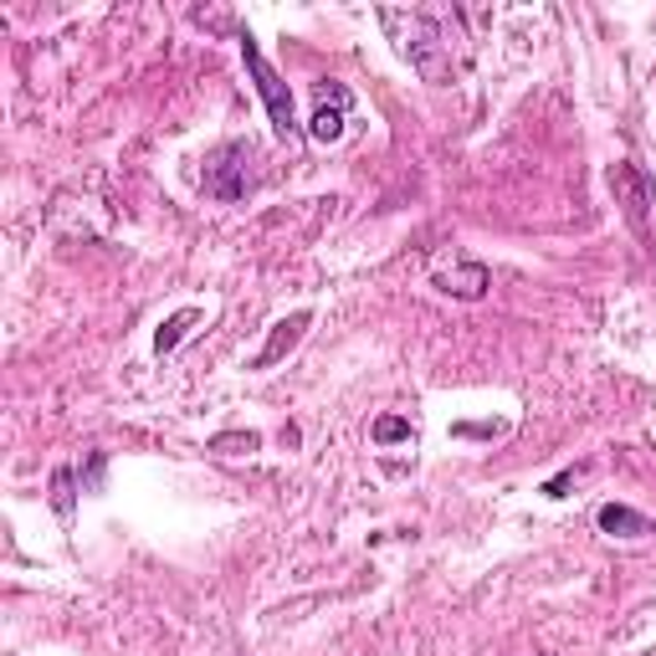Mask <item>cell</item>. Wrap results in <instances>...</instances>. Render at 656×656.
Returning <instances> with one entry per match:
<instances>
[{"instance_id": "6da1fadb", "label": "cell", "mask_w": 656, "mask_h": 656, "mask_svg": "<svg viewBox=\"0 0 656 656\" xmlns=\"http://www.w3.org/2000/svg\"><path fill=\"white\" fill-rule=\"evenodd\" d=\"M380 21H385V32L395 36L401 57L421 72L426 83H446V77H452V62L441 57V36L431 32L426 16H416V11H380Z\"/></svg>"}, {"instance_id": "7a4b0ae2", "label": "cell", "mask_w": 656, "mask_h": 656, "mask_svg": "<svg viewBox=\"0 0 656 656\" xmlns=\"http://www.w3.org/2000/svg\"><path fill=\"white\" fill-rule=\"evenodd\" d=\"M236 41H241V62H247V72L257 77V93H262V103H267L272 129H277L283 139H293L298 134V114H293V93H287V83L272 72V62L262 57V47L252 41V32H241Z\"/></svg>"}, {"instance_id": "3957f363", "label": "cell", "mask_w": 656, "mask_h": 656, "mask_svg": "<svg viewBox=\"0 0 656 656\" xmlns=\"http://www.w3.org/2000/svg\"><path fill=\"white\" fill-rule=\"evenodd\" d=\"M252 150L247 144H220V150L205 154V175H201V186L211 201H241L247 190H252Z\"/></svg>"}, {"instance_id": "277c9868", "label": "cell", "mask_w": 656, "mask_h": 656, "mask_svg": "<svg viewBox=\"0 0 656 656\" xmlns=\"http://www.w3.org/2000/svg\"><path fill=\"white\" fill-rule=\"evenodd\" d=\"M610 190H616V201L625 205V216L636 226L641 236H652V205H656V190L646 180V169L636 165H616L610 169Z\"/></svg>"}, {"instance_id": "5b68a950", "label": "cell", "mask_w": 656, "mask_h": 656, "mask_svg": "<svg viewBox=\"0 0 656 656\" xmlns=\"http://www.w3.org/2000/svg\"><path fill=\"white\" fill-rule=\"evenodd\" d=\"M313 98H319V114L308 118V134L319 139V144H334V139L344 134V114L354 108V93L344 83H319Z\"/></svg>"}, {"instance_id": "8992f818", "label": "cell", "mask_w": 656, "mask_h": 656, "mask_svg": "<svg viewBox=\"0 0 656 656\" xmlns=\"http://www.w3.org/2000/svg\"><path fill=\"white\" fill-rule=\"evenodd\" d=\"M488 267L482 262H467V267H456V272H437V287L441 293H452V298H467V303H477L482 293H488Z\"/></svg>"}, {"instance_id": "52a82bcc", "label": "cell", "mask_w": 656, "mask_h": 656, "mask_svg": "<svg viewBox=\"0 0 656 656\" xmlns=\"http://www.w3.org/2000/svg\"><path fill=\"white\" fill-rule=\"evenodd\" d=\"M303 329H308V313H293V319L277 323V329H272V344L252 359V370H272V365H277V359H283V354L293 349L298 338H303Z\"/></svg>"}, {"instance_id": "ba28073f", "label": "cell", "mask_w": 656, "mask_h": 656, "mask_svg": "<svg viewBox=\"0 0 656 656\" xmlns=\"http://www.w3.org/2000/svg\"><path fill=\"white\" fill-rule=\"evenodd\" d=\"M600 528H606V534H621V539H631V534H646L652 523L641 518V513H631V508H621V503H606V508H600Z\"/></svg>"}, {"instance_id": "9c48e42d", "label": "cell", "mask_w": 656, "mask_h": 656, "mask_svg": "<svg viewBox=\"0 0 656 656\" xmlns=\"http://www.w3.org/2000/svg\"><path fill=\"white\" fill-rule=\"evenodd\" d=\"M51 508H57L62 518H72V467L51 472Z\"/></svg>"}, {"instance_id": "30bf717a", "label": "cell", "mask_w": 656, "mask_h": 656, "mask_svg": "<svg viewBox=\"0 0 656 656\" xmlns=\"http://www.w3.org/2000/svg\"><path fill=\"white\" fill-rule=\"evenodd\" d=\"M410 437H416V431H410V421H401V416H380V421H374V441H380V446L410 441Z\"/></svg>"}, {"instance_id": "8fae6325", "label": "cell", "mask_w": 656, "mask_h": 656, "mask_svg": "<svg viewBox=\"0 0 656 656\" xmlns=\"http://www.w3.org/2000/svg\"><path fill=\"white\" fill-rule=\"evenodd\" d=\"M190 323H195V308H190V313H180V319H169L165 329H159V349H175V344H180V334H186Z\"/></svg>"}, {"instance_id": "7c38bea8", "label": "cell", "mask_w": 656, "mask_h": 656, "mask_svg": "<svg viewBox=\"0 0 656 656\" xmlns=\"http://www.w3.org/2000/svg\"><path fill=\"white\" fill-rule=\"evenodd\" d=\"M262 446V437L257 431H247V437H216L211 441V452H257Z\"/></svg>"}]
</instances>
